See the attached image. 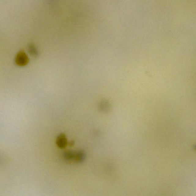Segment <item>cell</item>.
<instances>
[{
	"mask_svg": "<svg viewBox=\"0 0 196 196\" xmlns=\"http://www.w3.org/2000/svg\"><path fill=\"white\" fill-rule=\"evenodd\" d=\"M15 61L16 64L20 66H26L29 62L28 56L23 50L19 51L15 57Z\"/></svg>",
	"mask_w": 196,
	"mask_h": 196,
	"instance_id": "6da1fadb",
	"label": "cell"
},
{
	"mask_svg": "<svg viewBox=\"0 0 196 196\" xmlns=\"http://www.w3.org/2000/svg\"><path fill=\"white\" fill-rule=\"evenodd\" d=\"M67 144V141L66 136L64 134H61L57 136V144L61 148H65Z\"/></svg>",
	"mask_w": 196,
	"mask_h": 196,
	"instance_id": "7a4b0ae2",
	"label": "cell"
},
{
	"mask_svg": "<svg viewBox=\"0 0 196 196\" xmlns=\"http://www.w3.org/2000/svg\"><path fill=\"white\" fill-rule=\"evenodd\" d=\"M100 110L102 111L105 112L107 111L109 109V104L106 101H102L100 103L99 106Z\"/></svg>",
	"mask_w": 196,
	"mask_h": 196,
	"instance_id": "3957f363",
	"label": "cell"
},
{
	"mask_svg": "<svg viewBox=\"0 0 196 196\" xmlns=\"http://www.w3.org/2000/svg\"><path fill=\"white\" fill-rule=\"evenodd\" d=\"M28 51L29 54L32 56H35L37 55V51L35 47L32 44H30L28 46Z\"/></svg>",
	"mask_w": 196,
	"mask_h": 196,
	"instance_id": "277c9868",
	"label": "cell"
}]
</instances>
